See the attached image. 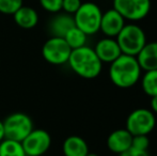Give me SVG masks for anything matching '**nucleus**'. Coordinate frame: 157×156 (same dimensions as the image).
<instances>
[{
	"mask_svg": "<svg viewBox=\"0 0 157 156\" xmlns=\"http://www.w3.org/2000/svg\"><path fill=\"white\" fill-rule=\"evenodd\" d=\"M67 63L75 74L86 79L97 77L103 69V62L94 49L87 45L73 49Z\"/></svg>",
	"mask_w": 157,
	"mask_h": 156,
	"instance_id": "f03ea898",
	"label": "nucleus"
},
{
	"mask_svg": "<svg viewBox=\"0 0 157 156\" xmlns=\"http://www.w3.org/2000/svg\"><path fill=\"white\" fill-rule=\"evenodd\" d=\"M81 0H63L62 10L67 14L74 15L81 6Z\"/></svg>",
	"mask_w": 157,
	"mask_h": 156,
	"instance_id": "5701e85b",
	"label": "nucleus"
},
{
	"mask_svg": "<svg viewBox=\"0 0 157 156\" xmlns=\"http://www.w3.org/2000/svg\"><path fill=\"white\" fill-rule=\"evenodd\" d=\"M113 9L125 21H141L151 11V0H113Z\"/></svg>",
	"mask_w": 157,
	"mask_h": 156,
	"instance_id": "6e6552de",
	"label": "nucleus"
},
{
	"mask_svg": "<svg viewBox=\"0 0 157 156\" xmlns=\"http://www.w3.org/2000/svg\"><path fill=\"white\" fill-rule=\"evenodd\" d=\"M72 48L68 46L63 38L52 36L44 43L42 47L43 58L48 63L54 65H62L67 63Z\"/></svg>",
	"mask_w": 157,
	"mask_h": 156,
	"instance_id": "0eeeda50",
	"label": "nucleus"
},
{
	"mask_svg": "<svg viewBox=\"0 0 157 156\" xmlns=\"http://www.w3.org/2000/svg\"><path fill=\"white\" fill-rule=\"evenodd\" d=\"M4 139V127H3V121H0V142Z\"/></svg>",
	"mask_w": 157,
	"mask_h": 156,
	"instance_id": "a878e982",
	"label": "nucleus"
},
{
	"mask_svg": "<svg viewBox=\"0 0 157 156\" xmlns=\"http://www.w3.org/2000/svg\"><path fill=\"white\" fill-rule=\"evenodd\" d=\"M141 87L150 97L157 95V70L145 71L141 78Z\"/></svg>",
	"mask_w": 157,
	"mask_h": 156,
	"instance_id": "6ab92c4d",
	"label": "nucleus"
},
{
	"mask_svg": "<svg viewBox=\"0 0 157 156\" xmlns=\"http://www.w3.org/2000/svg\"><path fill=\"white\" fill-rule=\"evenodd\" d=\"M64 156H87L89 146L83 138L79 136H70L63 142Z\"/></svg>",
	"mask_w": 157,
	"mask_h": 156,
	"instance_id": "dca6fc26",
	"label": "nucleus"
},
{
	"mask_svg": "<svg viewBox=\"0 0 157 156\" xmlns=\"http://www.w3.org/2000/svg\"><path fill=\"white\" fill-rule=\"evenodd\" d=\"M87 156H98V155H97V154H95V153H88V154H87Z\"/></svg>",
	"mask_w": 157,
	"mask_h": 156,
	"instance_id": "bb28decb",
	"label": "nucleus"
},
{
	"mask_svg": "<svg viewBox=\"0 0 157 156\" xmlns=\"http://www.w3.org/2000/svg\"><path fill=\"white\" fill-rule=\"evenodd\" d=\"M141 72L142 70L136 57L122 54L110 63L109 78L114 86L127 89L140 80Z\"/></svg>",
	"mask_w": 157,
	"mask_h": 156,
	"instance_id": "f257e3e1",
	"label": "nucleus"
},
{
	"mask_svg": "<svg viewBox=\"0 0 157 156\" xmlns=\"http://www.w3.org/2000/svg\"><path fill=\"white\" fill-rule=\"evenodd\" d=\"M122 54L136 57L147 44V36L141 27L135 24H125L116 36Z\"/></svg>",
	"mask_w": 157,
	"mask_h": 156,
	"instance_id": "7ed1b4c3",
	"label": "nucleus"
},
{
	"mask_svg": "<svg viewBox=\"0 0 157 156\" xmlns=\"http://www.w3.org/2000/svg\"><path fill=\"white\" fill-rule=\"evenodd\" d=\"M120 156H149L147 151H139V150H135V149L130 148L127 151L119 154Z\"/></svg>",
	"mask_w": 157,
	"mask_h": 156,
	"instance_id": "b1692460",
	"label": "nucleus"
},
{
	"mask_svg": "<svg viewBox=\"0 0 157 156\" xmlns=\"http://www.w3.org/2000/svg\"><path fill=\"white\" fill-rule=\"evenodd\" d=\"M24 0H0V13L13 15L23 4Z\"/></svg>",
	"mask_w": 157,
	"mask_h": 156,
	"instance_id": "aec40b11",
	"label": "nucleus"
},
{
	"mask_svg": "<svg viewBox=\"0 0 157 156\" xmlns=\"http://www.w3.org/2000/svg\"><path fill=\"white\" fill-rule=\"evenodd\" d=\"M150 146V140L147 135H136L132 136V148L139 151H147Z\"/></svg>",
	"mask_w": 157,
	"mask_h": 156,
	"instance_id": "412c9836",
	"label": "nucleus"
},
{
	"mask_svg": "<svg viewBox=\"0 0 157 156\" xmlns=\"http://www.w3.org/2000/svg\"><path fill=\"white\" fill-rule=\"evenodd\" d=\"M0 156H27L19 141L6 139L0 142Z\"/></svg>",
	"mask_w": 157,
	"mask_h": 156,
	"instance_id": "f3484780",
	"label": "nucleus"
},
{
	"mask_svg": "<svg viewBox=\"0 0 157 156\" xmlns=\"http://www.w3.org/2000/svg\"><path fill=\"white\" fill-rule=\"evenodd\" d=\"M95 54L103 63H111L122 55L118 42L114 38H104L99 40L93 48Z\"/></svg>",
	"mask_w": 157,
	"mask_h": 156,
	"instance_id": "9b49d317",
	"label": "nucleus"
},
{
	"mask_svg": "<svg viewBox=\"0 0 157 156\" xmlns=\"http://www.w3.org/2000/svg\"><path fill=\"white\" fill-rule=\"evenodd\" d=\"M41 6L49 13H59L62 11L63 0H39Z\"/></svg>",
	"mask_w": 157,
	"mask_h": 156,
	"instance_id": "4be33fe9",
	"label": "nucleus"
},
{
	"mask_svg": "<svg viewBox=\"0 0 157 156\" xmlns=\"http://www.w3.org/2000/svg\"><path fill=\"white\" fill-rule=\"evenodd\" d=\"M132 135L126 128L113 131L107 138V146L111 152L121 154L132 148Z\"/></svg>",
	"mask_w": 157,
	"mask_h": 156,
	"instance_id": "f8f14e48",
	"label": "nucleus"
},
{
	"mask_svg": "<svg viewBox=\"0 0 157 156\" xmlns=\"http://www.w3.org/2000/svg\"><path fill=\"white\" fill-rule=\"evenodd\" d=\"M142 71L157 70V42L147 43L136 56Z\"/></svg>",
	"mask_w": 157,
	"mask_h": 156,
	"instance_id": "4468645a",
	"label": "nucleus"
},
{
	"mask_svg": "<svg viewBox=\"0 0 157 156\" xmlns=\"http://www.w3.org/2000/svg\"><path fill=\"white\" fill-rule=\"evenodd\" d=\"M101 15L103 12L96 3L83 2L73 17L77 28L82 30L87 36H92L99 31Z\"/></svg>",
	"mask_w": 157,
	"mask_h": 156,
	"instance_id": "20e7f679",
	"label": "nucleus"
},
{
	"mask_svg": "<svg viewBox=\"0 0 157 156\" xmlns=\"http://www.w3.org/2000/svg\"><path fill=\"white\" fill-rule=\"evenodd\" d=\"M87 38H88V36L82 30L77 28L76 26H74L72 29L68 30L67 33L64 36L63 39L65 40V42L68 44V46H70L73 50V49H76V48L85 46L86 43H87Z\"/></svg>",
	"mask_w": 157,
	"mask_h": 156,
	"instance_id": "a211bd4d",
	"label": "nucleus"
},
{
	"mask_svg": "<svg viewBox=\"0 0 157 156\" xmlns=\"http://www.w3.org/2000/svg\"><path fill=\"white\" fill-rule=\"evenodd\" d=\"M27 156H42L49 150L52 146V137L44 129L33 128L29 135L21 141Z\"/></svg>",
	"mask_w": 157,
	"mask_h": 156,
	"instance_id": "1a4fd4ad",
	"label": "nucleus"
},
{
	"mask_svg": "<svg viewBox=\"0 0 157 156\" xmlns=\"http://www.w3.org/2000/svg\"><path fill=\"white\" fill-rule=\"evenodd\" d=\"M156 119L153 111L147 108H138L128 115L125 128L132 136L149 135L154 129Z\"/></svg>",
	"mask_w": 157,
	"mask_h": 156,
	"instance_id": "423d86ee",
	"label": "nucleus"
},
{
	"mask_svg": "<svg viewBox=\"0 0 157 156\" xmlns=\"http://www.w3.org/2000/svg\"><path fill=\"white\" fill-rule=\"evenodd\" d=\"M56 16L50 19L48 24V29L52 36H58V38H64L67 31L72 29L75 26L74 17L73 15L67 13H56Z\"/></svg>",
	"mask_w": 157,
	"mask_h": 156,
	"instance_id": "ddd939ff",
	"label": "nucleus"
},
{
	"mask_svg": "<svg viewBox=\"0 0 157 156\" xmlns=\"http://www.w3.org/2000/svg\"><path fill=\"white\" fill-rule=\"evenodd\" d=\"M151 110L154 113H157V95L151 97Z\"/></svg>",
	"mask_w": 157,
	"mask_h": 156,
	"instance_id": "393cba45",
	"label": "nucleus"
},
{
	"mask_svg": "<svg viewBox=\"0 0 157 156\" xmlns=\"http://www.w3.org/2000/svg\"><path fill=\"white\" fill-rule=\"evenodd\" d=\"M124 26L125 18L112 8L101 15L99 31H101L108 38H116Z\"/></svg>",
	"mask_w": 157,
	"mask_h": 156,
	"instance_id": "9d476101",
	"label": "nucleus"
},
{
	"mask_svg": "<svg viewBox=\"0 0 157 156\" xmlns=\"http://www.w3.org/2000/svg\"><path fill=\"white\" fill-rule=\"evenodd\" d=\"M4 138L21 142L33 129L31 118L23 112L10 115L3 121Z\"/></svg>",
	"mask_w": 157,
	"mask_h": 156,
	"instance_id": "39448f33",
	"label": "nucleus"
},
{
	"mask_svg": "<svg viewBox=\"0 0 157 156\" xmlns=\"http://www.w3.org/2000/svg\"><path fill=\"white\" fill-rule=\"evenodd\" d=\"M14 21L23 29H32L39 23V14L31 6H21L13 14Z\"/></svg>",
	"mask_w": 157,
	"mask_h": 156,
	"instance_id": "2eb2a0df",
	"label": "nucleus"
}]
</instances>
